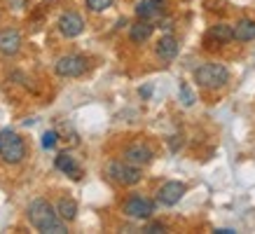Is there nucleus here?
Returning a JSON list of instances; mask_svg holds the SVG:
<instances>
[{"mask_svg":"<svg viewBox=\"0 0 255 234\" xmlns=\"http://www.w3.org/2000/svg\"><path fill=\"white\" fill-rule=\"evenodd\" d=\"M26 216H28V223H31L38 232L42 234H66L68 227L59 218V213L47 199H33L26 209Z\"/></svg>","mask_w":255,"mask_h":234,"instance_id":"obj_1","label":"nucleus"},{"mask_svg":"<svg viewBox=\"0 0 255 234\" xmlns=\"http://www.w3.org/2000/svg\"><path fill=\"white\" fill-rule=\"evenodd\" d=\"M194 82L201 89H223L230 82V70L223 63H201L194 70Z\"/></svg>","mask_w":255,"mask_h":234,"instance_id":"obj_2","label":"nucleus"},{"mask_svg":"<svg viewBox=\"0 0 255 234\" xmlns=\"http://www.w3.org/2000/svg\"><path fill=\"white\" fill-rule=\"evenodd\" d=\"M26 143L16 131L2 129L0 131V159L5 164H21L26 159Z\"/></svg>","mask_w":255,"mask_h":234,"instance_id":"obj_3","label":"nucleus"},{"mask_svg":"<svg viewBox=\"0 0 255 234\" xmlns=\"http://www.w3.org/2000/svg\"><path fill=\"white\" fill-rule=\"evenodd\" d=\"M106 171H108L110 180H115L117 185H124V187L136 185V183H140V178H143L140 166H133V164L124 162V159H113Z\"/></svg>","mask_w":255,"mask_h":234,"instance_id":"obj_4","label":"nucleus"},{"mask_svg":"<svg viewBox=\"0 0 255 234\" xmlns=\"http://www.w3.org/2000/svg\"><path fill=\"white\" fill-rule=\"evenodd\" d=\"M87 68H89V59L82 54H66L59 56L54 63V70L59 78H80L85 75Z\"/></svg>","mask_w":255,"mask_h":234,"instance_id":"obj_5","label":"nucleus"},{"mask_svg":"<svg viewBox=\"0 0 255 234\" xmlns=\"http://www.w3.org/2000/svg\"><path fill=\"white\" fill-rule=\"evenodd\" d=\"M124 216H129L133 220H150L155 216V202L140 195H131L122 206Z\"/></svg>","mask_w":255,"mask_h":234,"instance_id":"obj_6","label":"nucleus"},{"mask_svg":"<svg viewBox=\"0 0 255 234\" xmlns=\"http://www.w3.org/2000/svg\"><path fill=\"white\" fill-rule=\"evenodd\" d=\"M155 159V150L150 148L147 143H140V140H136V143H131V145H127L124 148V162L133 164V166H145V164H150Z\"/></svg>","mask_w":255,"mask_h":234,"instance_id":"obj_7","label":"nucleus"},{"mask_svg":"<svg viewBox=\"0 0 255 234\" xmlns=\"http://www.w3.org/2000/svg\"><path fill=\"white\" fill-rule=\"evenodd\" d=\"M187 187L185 183H180V180H169V183H164L159 187V192H157V202L164 204V206H176L183 197H185Z\"/></svg>","mask_w":255,"mask_h":234,"instance_id":"obj_8","label":"nucleus"},{"mask_svg":"<svg viewBox=\"0 0 255 234\" xmlns=\"http://www.w3.org/2000/svg\"><path fill=\"white\" fill-rule=\"evenodd\" d=\"M59 31H61L63 38H78L85 31V19L78 12H66L59 19Z\"/></svg>","mask_w":255,"mask_h":234,"instance_id":"obj_9","label":"nucleus"},{"mask_svg":"<svg viewBox=\"0 0 255 234\" xmlns=\"http://www.w3.org/2000/svg\"><path fill=\"white\" fill-rule=\"evenodd\" d=\"M166 12V0H140L136 5V14L143 21H152Z\"/></svg>","mask_w":255,"mask_h":234,"instance_id":"obj_10","label":"nucleus"},{"mask_svg":"<svg viewBox=\"0 0 255 234\" xmlns=\"http://www.w3.org/2000/svg\"><path fill=\"white\" fill-rule=\"evenodd\" d=\"M21 42H23L21 33L16 31V28H5V31L0 33V54H5V56L19 54Z\"/></svg>","mask_w":255,"mask_h":234,"instance_id":"obj_11","label":"nucleus"},{"mask_svg":"<svg viewBox=\"0 0 255 234\" xmlns=\"http://www.w3.org/2000/svg\"><path fill=\"white\" fill-rule=\"evenodd\" d=\"M155 52L162 61L171 63L178 56V52H180V45H178V40L173 38V35H164V38H159V42H157Z\"/></svg>","mask_w":255,"mask_h":234,"instance_id":"obj_12","label":"nucleus"},{"mask_svg":"<svg viewBox=\"0 0 255 234\" xmlns=\"http://www.w3.org/2000/svg\"><path fill=\"white\" fill-rule=\"evenodd\" d=\"M54 166L59 169V171H63L66 176H70L73 180H80L82 178V169L78 166V162H75V157L68 155V152H59L54 159Z\"/></svg>","mask_w":255,"mask_h":234,"instance_id":"obj_13","label":"nucleus"},{"mask_svg":"<svg viewBox=\"0 0 255 234\" xmlns=\"http://www.w3.org/2000/svg\"><path fill=\"white\" fill-rule=\"evenodd\" d=\"M152 31H155V26L150 21H143V19H140V21H136L131 28H129V38H131L133 45H143V42H147V40L152 38Z\"/></svg>","mask_w":255,"mask_h":234,"instance_id":"obj_14","label":"nucleus"},{"mask_svg":"<svg viewBox=\"0 0 255 234\" xmlns=\"http://www.w3.org/2000/svg\"><path fill=\"white\" fill-rule=\"evenodd\" d=\"M232 40L239 42H251L255 40V21L253 19H241L232 26Z\"/></svg>","mask_w":255,"mask_h":234,"instance_id":"obj_15","label":"nucleus"},{"mask_svg":"<svg viewBox=\"0 0 255 234\" xmlns=\"http://www.w3.org/2000/svg\"><path fill=\"white\" fill-rule=\"evenodd\" d=\"M56 213H59V218L63 223H73V220L78 218V202L75 199H70V197H61L59 202H56Z\"/></svg>","mask_w":255,"mask_h":234,"instance_id":"obj_16","label":"nucleus"},{"mask_svg":"<svg viewBox=\"0 0 255 234\" xmlns=\"http://www.w3.org/2000/svg\"><path fill=\"white\" fill-rule=\"evenodd\" d=\"M206 40H216V45L232 42V26H230V23H216V26H211Z\"/></svg>","mask_w":255,"mask_h":234,"instance_id":"obj_17","label":"nucleus"},{"mask_svg":"<svg viewBox=\"0 0 255 234\" xmlns=\"http://www.w3.org/2000/svg\"><path fill=\"white\" fill-rule=\"evenodd\" d=\"M89 12H106L108 7H113V0H87Z\"/></svg>","mask_w":255,"mask_h":234,"instance_id":"obj_18","label":"nucleus"},{"mask_svg":"<svg viewBox=\"0 0 255 234\" xmlns=\"http://www.w3.org/2000/svg\"><path fill=\"white\" fill-rule=\"evenodd\" d=\"M180 99H183V106H192L194 103V94H192V89H190L185 82L180 85Z\"/></svg>","mask_w":255,"mask_h":234,"instance_id":"obj_19","label":"nucleus"},{"mask_svg":"<svg viewBox=\"0 0 255 234\" xmlns=\"http://www.w3.org/2000/svg\"><path fill=\"white\" fill-rule=\"evenodd\" d=\"M56 140H59L56 131H45V136H42V148H45V150H52L56 145Z\"/></svg>","mask_w":255,"mask_h":234,"instance_id":"obj_20","label":"nucleus"},{"mask_svg":"<svg viewBox=\"0 0 255 234\" xmlns=\"http://www.w3.org/2000/svg\"><path fill=\"white\" fill-rule=\"evenodd\" d=\"M143 232H147V234H159V232H166V225L164 223H150V225H145V230Z\"/></svg>","mask_w":255,"mask_h":234,"instance_id":"obj_21","label":"nucleus"},{"mask_svg":"<svg viewBox=\"0 0 255 234\" xmlns=\"http://www.w3.org/2000/svg\"><path fill=\"white\" fill-rule=\"evenodd\" d=\"M169 145H171V150H173V152H176V150L180 148V140H176V136H173V138L169 140Z\"/></svg>","mask_w":255,"mask_h":234,"instance_id":"obj_22","label":"nucleus"},{"mask_svg":"<svg viewBox=\"0 0 255 234\" xmlns=\"http://www.w3.org/2000/svg\"><path fill=\"white\" fill-rule=\"evenodd\" d=\"M140 94H143V96H150V94H152V87H143V89H140Z\"/></svg>","mask_w":255,"mask_h":234,"instance_id":"obj_23","label":"nucleus"},{"mask_svg":"<svg viewBox=\"0 0 255 234\" xmlns=\"http://www.w3.org/2000/svg\"><path fill=\"white\" fill-rule=\"evenodd\" d=\"M218 234H234V230H216Z\"/></svg>","mask_w":255,"mask_h":234,"instance_id":"obj_24","label":"nucleus"}]
</instances>
